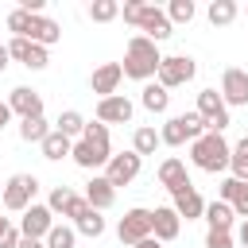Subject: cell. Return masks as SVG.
Returning <instances> with one entry per match:
<instances>
[{"mask_svg":"<svg viewBox=\"0 0 248 248\" xmlns=\"http://www.w3.org/2000/svg\"><path fill=\"white\" fill-rule=\"evenodd\" d=\"M74 198H78V190H70V186H54V190H50V198H46V209L66 217V209H70V202H74Z\"/></svg>","mask_w":248,"mask_h":248,"instance_id":"836d02e7","label":"cell"},{"mask_svg":"<svg viewBox=\"0 0 248 248\" xmlns=\"http://www.w3.org/2000/svg\"><path fill=\"white\" fill-rule=\"evenodd\" d=\"M140 167H143V159H140L136 151H120V155H112V159L105 163V178H108V186L116 190V186H128V182L140 174Z\"/></svg>","mask_w":248,"mask_h":248,"instance_id":"30bf717a","label":"cell"},{"mask_svg":"<svg viewBox=\"0 0 248 248\" xmlns=\"http://www.w3.org/2000/svg\"><path fill=\"white\" fill-rule=\"evenodd\" d=\"M194 74H198V62L190 58V54H167L163 62H159V85L170 93V89H178V85H186V81H194Z\"/></svg>","mask_w":248,"mask_h":248,"instance_id":"8992f818","label":"cell"},{"mask_svg":"<svg viewBox=\"0 0 248 248\" xmlns=\"http://www.w3.org/2000/svg\"><path fill=\"white\" fill-rule=\"evenodd\" d=\"M8 225H12V221H8V217H0V232H4V229H8Z\"/></svg>","mask_w":248,"mask_h":248,"instance_id":"f6af8a7d","label":"cell"},{"mask_svg":"<svg viewBox=\"0 0 248 248\" xmlns=\"http://www.w3.org/2000/svg\"><path fill=\"white\" fill-rule=\"evenodd\" d=\"M132 248H163V244H159L155 236H147V240H140V244H132Z\"/></svg>","mask_w":248,"mask_h":248,"instance_id":"ee69618b","label":"cell"},{"mask_svg":"<svg viewBox=\"0 0 248 248\" xmlns=\"http://www.w3.org/2000/svg\"><path fill=\"white\" fill-rule=\"evenodd\" d=\"M221 101H225L229 108H240V105H248V70H236V66H229V70L221 74Z\"/></svg>","mask_w":248,"mask_h":248,"instance_id":"4fadbf2b","label":"cell"},{"mask_svg":"<svg viewBox=\"0 0 248 248\" xmlns=\"http://www.w3.org/2000/svg\"><path fill=\"white\" fill-rule=\"evenodd\" d=\"M178 232H182V217H178L170 205H159V209H151V236H155L159 244L174 240Z\"/></svg>","mask_w":248,"mask_h":248,"instance_id":"ac0fdd59","label":"cell"},{"mask_svg":"<svg viewBox=\"0 0 248 248\" xmlns=\"http://www.w3.org/2000/svg\"><path fill=\"white\" fill-rule=\"evenodd\" d=\"M198 116H202V124H205V132H225L232 120H229V105L221 101V93L217 89H202L198 93V108H194Z\"/></svg>","mask_w":248,"mask_h":248,"instance_id":"52a82bcc","label":"cell"},{"mask_svg":"<svg viewBox=\"0 0 248 248\" xmlns=\"http://www.w3.org/2000/svg\"><path fill=\"white\" fill-rule=\"evenodd\" d=\"M8 120H12V108H8V101H0V132L8 128Z\"/></svg>","mask_w":248,"mask_h":248,"instance_id":"ab89813d","label":"cell"},{"mask_svg":"<svg viewBox=\"0 0 248 248\" xmlns=\"http://www.w3.org/2000/svg\"><path fill=\"white\" fill-rule=\"evenodd\" d=\"M229 170L236 182H248V136L232 143V155H229Z\"/></svg>","mask_w":248,"mask_h":248,"instance_id":"4316f807","label":"cell"},{"mask_svg":"<svg viewBox=\"0 0 248 248\" xmlns=\"http://www.w3.org/2000/svg\"><path fill=\"white\" fill-rule=\"evenodd\" d=\"M74 232H81V236H93V240H97V236L105 232V217H101L97 209H85V213L74 221Z\"/></svg>","mask_w":248,"mask_h":248,"instance_id":"f546056e","label":"cell"},{"mask_svg":"<svg viewBox=\"0 0 248 248\" xmlns=\"http://www.w3.org/2000/svg\"><path fill=\"white\" fill-rule=\"evenodd\" d=\"M8 54H12L16 62H23L27 70H46V62H50L46 46H39V43H31V39H12V43H8Z\"/></svg>","mask_w":248,"mask_h":248,"instance_id":"9a60e30c","label":"cell"},{"mask_svg":"<svg viewBox=\"0 0 248 248\" xmlns=\"http://www.w3.org/2000/svg\"><path fill=\"white\" fill-rule=\"evenodd\" d=\"M8 108H12V116H19V120L43 116V93L31 89V85H16V89L8 93Z\"/></svg>","mask_w":248,"mask_h":248,"instance_id":"7c38bea8","label":"cell"},{"mask_svg":"<svg viewBox=\"0 0 248 248\" xmlns=\"http://www.w3.org/2000/svg\"><path fill=\"white\" fill-rule=\"evenodd\" d=\"M0 194H4V182H0Z\"/></svg>","mask_w":248,"mask_h":248,"instance_id":"bcb514c9","label":"cell"},{"mask_svg":"<svg viewBox=\"0 0 248 248\" xmlns=\"http://www.w3.org/2000/svg\"><path fill=\"white\" fill-rule=\"evenodd\" d=\"M81 198L89 202V209L105 213V209H112V202H116V190L108 186V178H105V174H93V178L85 182V194H81Z\"/></svg>","mask_w":248,"mask_h":248,"instance_id":"d6986e66","label":"cell"},{"mask_svg":"<svg viewBox=\"0 0 248 248\" xmlns=\"http://www.w3.org/2000/svg\"><path fill=\"white\" fill-rule=\"evenodd\" d=\"M170 198H174V205H170V209H174L178 217H186V221H198V217L205 213V202H202V194H198V186H194V182L178 186Z\"/></svg>","mask_w":248,"mask_h":248,"instance_id":"e0dca14e","label":"cell"},{"mask_svg":"<svg viewBox=\"0 0 248 248\" xmlns=\"http://www.w3.org/2000/svg\"><path fill=\"white\" fill-rule=\"evenodd\" d=\"M140 105H143L147 112H167V108H170V93H167L159 81H147V85L140 89Z\"/></svg>","mask_w":248,"mask_h":248,"instance_id":"cb8c5ba5","label":"cell"},{"mask_svg":"<svg viewBox=\"0 0 248 248\" xmlns=\"http://www.w3.org/2000/svg\"><path fill=\"white\" fill-rule=\"evenodd\" d=\"M155 178H159V186L163 190H178V186H186L190 182V174H186V163L182 159H174V155H167L163 163H159V170H155Z\"/></svg>","mask_w":248,"mask_h":248,"instance_id":"44dd1931","label":"cell"},{"mask_svg":"<svg viewBox=\"0 0 248 248\" xmlns=\"http://www.w3.org/2000/svg\"><path fill=\"white\" fill-rule=\"evenodd\" d=\"M159 62H163L159 46H155L151 39H143V35H132L128 46H124V62H120V70H124V78L147 85V81L159 74Z\"/></svg>","mask_w":248,"mask_h":248,"instance_id":"7a4b0ae2","label":"cell"},{"mask_svg":"<svg viewBox=\"0 0 248 248\" xmlns=\"http://www.w3.org/2000/svg\"><path fill=\"white\" fill-rule=\"evenodd\" d=\"M136 31H140L143 39H151L155 46H159L163 39H170V35H174V27H170V19H167V12H163V8H155V4H143V8H140V19H136Z\"/></svg>","mask_w":248,"mask_h":248,"instance_id":"ba28073f","label":"cell"},{"mask_svg":"<svg viewBox=\"0 0 248 248\" xmlns=\"http://www.w3.org/2000/svg\"><path fill=\"white\" fill-rule=\"evenodd\" d=\"M116 236H120V244H140V240H147V236H151V209H143V205L128 209V213L120 217V225H116Z\"/></svg>","mask_w":248,"mask_h":248,"instance_id":"9c48e42d","label":"cell"},{"mask_svg":"<svg viewBox=\"0 0 248 248\" xmlns=\"http://www.w3.org/2000/svg\"><path fill=\"white\" fill-rule=\"evenodd\" d=\"M85 209H89V202H85V198H81V194H78V198H74V202H70V209H66V217H70V221H78V217H81V213H85Z\"/></svg>","mask_w":248,"mask_h":248,"instance_id":"f35d334b","label":"cell"},{"mask_svg":"<svg viewBox=\"0 0 248 248\" xmlns=\"http://www.w3.org/2000/svg\"><path fill=\"white\" fill-rule=\"evenodd\" d=\"M70 159L81 167V170H97V167H105L108 159H112V143H108V128L97 120H85V132H81V140H74V151H70Z\"/></svg>","mask_w":248,"mask_h":248,"instance_id":"6da1fadb","label":"cell"},{"mask_svg":"<svg viewBox=\"0 0 248 248\" xmlns=\"http://www.w3.org/2000/svg\"><path fill=\"white\" fill-rule=\"evenodd\" d=\"M205 225H209V232H232V225H236V213H232V205L229 202H205Z\"/></svg>","mask_w":248,"mask_h":248,"instance_id":"7402d4cb","label":"cell"},{"mask_svg":"<svg viewBox=\"0 0 248 248\" xmlns=\"http://www.w3.org/2000/svg\"><path fill=\"white\" fill-rule=\"evenodd\" d=\"M120 81H124L120 62H101V66L93 70V78H89V89H93L97 101H101V97H112V93L120 89Z\"/></svg>","mask_w":248,"mask_h":248,"instance_id":"2e32d148","label":"cell"},{"mask_svg":"<svg viewBox=\"0 0 248 248\" xmlns=\"http://www.w3.org/2000/svg\"><path fill=\"white\" fill-rule=\"evenodd\" d=\"M205 248H236L232 232H205Z\"/></svg>","mask_w":248,"mask_h":248,"instance_id":"d590c367","label":"cell"},{"mask_svg":"<svg viewBox=\"0 0 248 248\" xmlns=\"http://www.w3.org/2000/svg\"><path fill=\"white\" fill-rule=\"evenodd\" d=\"M194 16H198L194 0H170V4H167V19H170V27H174V23H190Z\"/></svg>","mask_w":248,"mask_h":248,"instance_id":"d6a6232c","label":"cell"},{"mask_svg":"<svg viewBox=\"0 0 248 248\" xmlns=\"http://www.w3.org/2000/svg\"><path fill=\"white\" fill-rule=\"evenodd\" d=\"M236 186H240V182H236L232 174H229V178H221V186H217V202H232V194H236Z\"/></svg>","mask_w":248,"mask_h":248,"instance_id":"8d00e7d4","label":"cell"},{"mask_svg":"<svg viewBox=\"0 0 248 248\" xmlns=\"http://www.w3.org/2000/svg\"><path fill=\"white\" fill-rule=\"evenodd\" d=\"M229 155H232V147L225 143L221 132H205V136H198V140L190 143V163H194L198 170H205V174L229 170Z\"/></svg>","mask_w":248,"mask_h":248,"instance_id":"3957f363","label":"cell"},{"mask_svg":"<svg viewBox=\"0 0 248 248\" xmlns=\"http://www.w3.org/2000/svg\"><path fill=\"white\" fill-rule=\"evenodd\" d=\"M155 147H159V132H155V128L143 124V128L132 132V151H136L140 159H143V155H155Z\"/></svg>","mask_w":248,"mask_h":248,"instance_id":"f1b7e54d","label":"cell"},{"mask_svg":"<svg viewBox=\"0 0 248 248\" xmlns=\"http://www.w3.org/2000/svg\"><path fill=\"white\" fill-rule=\"evenodd\" d=\"M43 147V159H50V163H62V159H70V151H74V140H66L62 132H46V140L39 143Z\"/></svg>","mask_w":248,"mask_h":248,"instance_id":"603a6c76","label":"cell"},{"mask_svg":"<svg viewBox=\"0 0 248 248\" xmlns=\"http://www.w3.org/2000/svg\"><path fill=\"white\" fill-rule=\"evenodd\" d=\"M43 244H46V248H74V244H78V232H74V225H54Z\"/></svg>","mask_w":248,"mask_h":248,"instance_id":"4dcf8cb0","label":"cell"},{"mask_svg":"<svg viewBox=\"0 0 248 248\" xmlns=\"http://www.w3.org/2000/svg\"><path fill=\"white\" fill-rule=\"evenodd\" d=\"M136 112V105L124 97V93H112V97H101L97 101V120L108 128V124H128Z\"/></svg>","mask_w":248,"mask_h":248,"instance_id":"5bb4252c","label":"cell"},{"mask_svg":"<svg viewBox=\"0 0 248 248\" xmlns=\"http://www.w3.org/2000/svg\"><path fill=\"white\" fill-rule=\"evenodd\" d=\"M236 240H240V248H248V221H240V229H236Z\"/></svg>","mask_w":248,"mask_h":248,"instance_id":"b9f144b4","label":"cell"},{"mask_svg":"<svg viewBox=\"0 0 248 248\" xmlns=\"http://www.w3.org/2000/svg\"><path fill=\"white\" fill-rule=\"evenodd\" d=\"M23 39H31V43H39V46H54V43H62V27H58L50 16H31V27H27Z\"/></svg>","mask_w":248,"mask_h":248,"instance_id":"ffe728a7","label":"cell"},{"mask_svg":"<svg viewBox=\"0 0 248 248\" xmlns=\"http://www.w3.org/2000/svg\"><path fill=\"white\" fill-rule=\"evenodd\" d=\"M54 132H62L66 140H74V136L81 140V132H85V116H81L78 108H66V112L54 120Z\"/></svg>","mask_w":248,"mask_h":248,"instance_id":"484cf974","label":"cell"},{"mask_svg":"<svg viewBox=\"0 0 248 248\" xmlns=\"http://www.w3.org/2000/svg\"><path fill=\"white\" fill-rule=\"evenodd\" d=\"M236 12H240V8H236V0H213V4L205 8V16H209V23H213V27H229V23L236 19Z\"/></svg>","mask_w":248,"mask_h":248,"instance_id":"d4e9b609","label":"cell"},{"mask_svg":"<svg viewBox=\"0 0 248 248\" xmlns=\"http://www.w3.org/2000/svg\"><path fill=\"white\" fill-rule=\"evenodd\" d=\"M46 132H50L46 116H31V120H19V140H23V143H43V140H46Z\"/></svg>","mask_w":248,"mask_h":248,"instance_id":"83f0119b","label":"cell"},{"mask_svg":"<svg viewBox=\"0 0 248 248\" xmlns=\"http://www.w3.org/2000/svg\"><path fill=\"white\" fill-rule=\"evenodd\" d=\"M229 205H232V213H236L240 221H248V182H240V186H236V194H232V202H229Z\"/></svg>","mask_w":248,"mask_h":248,"instance_id":"e575fe53","label":"cell"},{"mask_svg":"<svg viewBox=\"0 0 248 248\" xmlns=\"http://www.w3.org/2000/svg\"><path fill=\"white\" fill-rule=\"evenodd\" d=\"M16 248H46V244H43V240H27V236H23V240H19Z\"/></svg>","mask_w":248,"mask_h":248,"instance_id":"7bdbcfd3","label":"cell"},{"mask_svg":"<svg viewBox=\"0 0 248 248\" xmlns=\"http://www.w3.org/2000/svg\"><path fill=\"white\" fill-rule=\"evenodd\" d=\"M54 229V213L46 209V205H27L23 209V217H19V236H27V240H46V232Z\"/></svg>","mask_w":248,"mask_h":248,"instance_id":"8fae6325","label":"cell"},{"mask_svg":"<svg viewBox=\"0 0 248 248\" xmlns=\"http://www.w3.org/2000/svg\"><path fill=\"white\" fill-rule=\"evenodd\" d=\"M198 136H205V124L198 112H182V116H170L163 128H159V143L167 147H182V143H194Z\"/></svg>","mask_w":248,"mask_h":248,"instance_id":"277c9868","label":"cell"},{"mask_svg":"<svg viewBox=\"0 0 248 248\" xmlns=\"http://www.w3.org/2000/svg\"><path fill=\"white\" fill-rule=\"evenodd\" d=\"M23 236H19V225H8L4 232H0V248H16Z\"/></svg>","mask_w":248,"mask_h":248,"instance_id":"74e56055","label":"cell"},{"mask_svg":"<svg viewBox=\"0 0 248 248\" xmlns=\"http://www.w3.org/2000/svg\"><path fill=\"white\" fill-rule=\"evenodd\" d=\"M8 62H12V54H8V43H0V74L8 70Z\"/></svg>","mask_w":248,"mask_h":248,"instance_id":"60d3db41","label":"cell"},{"mask_svg":"<svg viewBox=\"0 0 248 248\" xmlns=\"http://www.w3.org/2000/svg\"><path fill=\"white\" fill-rule=\"evenodd\" d=\"M116 16H120V4L116 0H93L89 4V19L93 23H112Z\"/></svg>","mask_w":248,"mask_h":248,"instance_id":"1f68e13d","label":"cell"},{"mask_svg":"<svg viewBox=\"0 0 248 248\" xmlns=\"http://www.w3.org/2000/svg\"><path fill=\"white\" fill-rule=\"evenodd\" d=\"M35 194H39V178H35V174H12V178L4 182L0 202H4L8 213H23L27 205H35Z\"/></svg>","mask_w":248,"mask_h":248,"instance_id":"5b68a950","label":"cell"}]
</instances>
